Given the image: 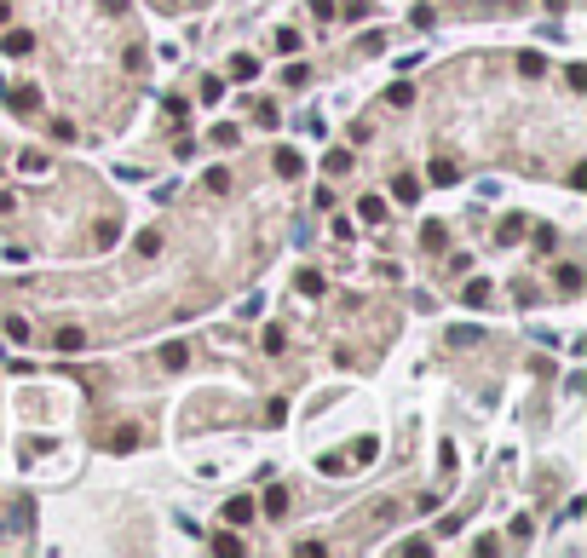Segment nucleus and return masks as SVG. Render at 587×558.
Here are the masks:
<instances>
[{
  "instance_id": "nucleus-1",
  "label": "nucleus",
  "mask_w": 587,
  "mask_h": 558,
  "mask_svg": "<svg viewBox=\"0 0 587 558\" xmlns=\"http://www.w3.org/2000/svg\"><path fill=\"white\" fill-rule=\"evenodd\" d=\"M0 52H6V58H29L35 52V29H6V35H0Z\"/></svg>"
},
{
  "instance_id": "nucleus-2",
  "label": "nucleus",
  "mask_w": 587,
  "mask_h": 558,
  "mask_svg": "<svg viewBox=\"0 0 587 558\" xmlns=\"http://www.w3.org/2000/svg\"><path fill=\"white\" fill-rule=\"evenodd\" d=\"M460 306H472V311H484V306H495V288H489L484 277H472L467 288H460Z\"/></svg>"
},
{
  "instance_id": "nucleus-3",
  "label": "nucleus",
  "mask_w": 587,
  "mask_h": 558,
  "mask_svg": "<svg viewBox=\"0 0 587 558\" xmlns=\"http://www.w3.org/2000/svg\"><path fill=\"white\" fill-rule=\"evenodd\" d=\"M254 512H260L254 495H231V501H225V524H254Z\"/></svg>"
},
{
  "instance_id": "nucleus-4",
  "label": "nucleus",
  "mask_w": 587,
  "mask_h": 558,
  "mask_svg": "<svg viewBox=\"0 0 587 558\" xmlns=\"http://www.w3.org/2000/svg\"><path fill=\"white\" fill-rule=\"evenodd\" d=\"M52 346H58V351H69V357H75V351H81V346H87V334H81V328H75V322H64V328H58V334H52Z\"/></svg>"
},
{
  "instance_id": "nucleus-5",
  "label": "nucleus",
  "mask_w": 587,
  "mask_h": 558,
  "mask_svg": "<svg viewBox=\"0 0 587 558\" xmlns=\"http://www.w3.org/2000/svg\"><path fill=\"white\" fill-rule=\"evenodd\" d=\"M553 282H559V293H581V265H553Z\"/></svg>"
},
{
  "instance_id": "nucleus-6",
  "label": "nucleus",
  "mask_w": 587,
  "mask_h": 558,
  "mask_svg": "<svg viewBox=\"0 0 587 558\" xmlns=\"http://www.w3.org/2000/svg\"><path fill=\"white\" fill-rule=\"evenodd\" d=\"M392 202H403V207H409V202H421V179L397 173V179H392Z\"/></svg>"
},
{
  "instance_id": "nucleus-7",
  "label": "nucleus",
  "mask_w": 587,
  "mask_h": 558,
  "mask_svg": "<svg viewBox=\"0 0 587 558\" xmlns=\"http://www.w3.org/2000/svg\"><path fill=\"white\" fill-rule=\"evenodd\" d=\"M271 161H277V173H282V179H300V173H306V161H300V150H277Z\"/></svg>"
},
{
  "instance_id": "nucleus-8",
  "label": "nucleus",
  "mask_w": 587,
  "mask_h": 558,
  "mask_svg": "<svg viewBox=\"0 0 587 558\" xmlns=\"http://www.w3.org/2000/svg\"><path fill=\"white\" fill-rule=\"evenodd\" d=\"M254 506H265L271 518H282V512H288V489L282 484H265V501H254Z\"/></svg>"
},
{
  "instance_id": "nucleus-9",
  "label": "nucleus",
  "mask_w": 587,
  "mask_h": 558,
  "mask_svg": "<svg viewBox=\"0 0 587 558\" xmlns=\"http://www.w3.org/2000/svg\"><path fill=\"white\" fill-rule=\"evenodd\" d=\"M518 236H524V213H507V219H501V231H495V242H501V248H513Z\"/></svg>"
},
{
  "instance_id": "nucleus-10",
  "label": "nucleus",
  "mask_w": 587,
  "mask_h": 558,
  "mask_svg": "<svg viewBox=\"0 0 587 558\" xmlns=\"http://www.w3.org/2000/svg\"><path fill=\"white\" fill-rule=\"evenodd\" d=\"M426 179H432V185H455V179H460V167H455L449 156H438V161L426 167Z\"/></svg>"
},
{
  "instance_id": "nucleus-11",
  "label": "nucleus",
  "mask_w": 587,
  "mask_h": 558,
  "mask_svg": "<svg viewBox=\"0 0 587 558\" xmlns=\"http://www.w3.org/2000/svg\"><path fill=\"white\" fill-rule=\"evenodd\" d=\"M254 75H260V58L254 52H236L231 58V81H254Z\"/></svg>"
},
{
  "instance_id": "nucleus-12",
  "label": "nucleus",
  "mask_w": 587,
  "mask_h": 558,
  "mask_svg": "<svg viewBox=\"0 0 587 558\" xmlns=\"http://www.w3.org/2000/svg\"><path fill=\"white\" fill-rule=\"evenodd\" d=\"M110 449H115V455L139 449V426H115V432H110Z\"/></svg>"
},
{
  "instance_id": "nucleus-13",
  "label": "nucleus",
  "mask_w": 587,
  "mask_h": 558,
  "mask_svg": "<svg viewBox=\"0 0 587 558\" xmlns=\"http://www.w3.org/2000/svg\"><path fill=\"white\" fill-rule=\"evenodd\" d=\"M133 253H139V260H156V253H161V231H139Z\"/></svg>"
},
{
  "instance_id": "nucleus-14",
  "label": "nucleus",
  "mask_w": 587,
  "mask_h": 558,
  "mask_svg": "<svg viewBox=\"0 0 587 558\" xmlns=\"http://www.w3.org/2000/svg\"><path fill=\"white\" fill-rule=\"evenodd\" d=\"M357 213H363V225H380V219H386V202H380V196H363Z\"/></svg>"
},
{
  "instance_id": "nucleus-15",
  "label": "nucleus",
  "mask_w": 587,
  "mask_h": 558,
  "mask_svg": "<svg viewBox=\"0 0 587 558\" xmlns=\"http://www.w3.org/2000/svg\"><path fill=\"white\" fill-rule=\"evenodd\" d=\"M443 242H449V231H443L438 219H426V225H421V248H432V253H438Z\"/></svg>"
},
{
  "instance_id": "nucleus-16",
  "label": "nucleus",
  "mask_w": 587,
  "mask_h": 558,
  "mask_svg": "<svg viewBox=\"0 0 587 558\" xmlns=\"http://www.w3.org/2000/svg\"><path fill=\"white\" fill-rule=\"evenodd\" d=\"M260 346H265V351H282V346H288V328H282V322H265V334H260Z\"/></svg>"
},
{
  "instance_id": "nucleus-17",
  "label": "nucleus",
  "mask_w": 587,
  "mask_h": 558,
  "mask_svg": "<svg viewBox=\"0 0 587 558\" xmlns=\"http://www.w3.org/2000/svg\"><path fill=\"white\" fill-rule=\"evenodd\" d=\"M386 104H392V110H409V104H414V87H409V81H397V87H386Z\"/></svg>"
},
{
  "instance_id": "nucleus-18",
  "label": "nucleus",
  "mask_w": 587,
  "mask_h": 558,
  "mask_svg": "<svg viewBox=\"0 0 587 558\" xmlns=\"http://www.w3.org/2000/svg\"><path fill=\"white\" fill-rule=\"evenodd\" d=\"M294 288H300L306 299H317V293H322V271H300V282H294Z\"/></svg>"
},
{
  "instance_id": "nucleus-19",
  "label": "nucleus",
  "mask_w": 587,
  "mask_h": 558,
  "mask_svg": "<svg viewBox=\"0 0 587 558\" xmlns=\"http://www.w3.org/2000/svg\"><path fill=\"white\" fill-rule=\"evenodd\" d=\"M12 110H40V87H18L12 93Z\"/></svg>"
},
{
  "instance_id": "nucleus-20",
  "label": "nucleus",
  "mask_w": 587,
  "mask_h": 558,
  "mask_svg": "<svg viewBox=\"0 0 587 558\" xmlns=\"http://www.w3.org/2000/svg\"><path fill=\"white\" fill-rule=\"evenodd\" d=\"M18 167H23V173H47V167H52V161H47V156H40V150H23V156H18Z\"/></svg>"
},
{
  "instance_id": "nucleus-21",
  "label": "nucleus",
  "mask_w": 587,
  "mask_h": 558,
  "mask_svg": "<svg viewBox=\"0 0 587 558\" xmlns=\"http://www.w3.org/2000/svg\"><path fill=\"white\" fill-rule=\"evenodd\" d=\"M161 363H167V368H185V363H190V351L173 339V346H161Z\"/></svg>"
},
{
  "instance_id": "nucleus-22",
  "label": "nucleus",
  "mask_w": 587,
  "mask_h": 558,
  "mask_svg": "<svg viewBox=\"0 0 587 558\" xmlns=\"http://www.w3.org/2000/svg\"><path fill=\"white\" fill-rule=\"evenodd\" d=\"M518 69L524 75H547V58H541V52H518Z\"/></svg>"
},
{
  "instance_id": "nucleus-23",
  "label": "nucleus",
  "mask_w": 587,
  "mask_h": 558,
  "mask_svg": "<svg viewBox=\"0 0 587 558\" xmlns=\"http://www.w3.org/2000/svg\"><path fill=\"white\" fill-rule=\"evenodd\" d=\"M322 167H328V173H351V167H357V161H351L346 150H328V161H322Z\"/></svg>"
},
{
  "instance_id": "nucleus-24",
  "label": "nucleus",
  "mask_w": 587,
  "mask_h": 558,
  "mask_svg": "<svg viewBox=\"0 0 587 558\" xmlns=\"http://www.w3.org/2000/svg\"><path fill=\"white\" fill-rule=\"evenodd\" d=\"M202 185H207V190H214V196H225V190H231V173H225V167H214V173H207Z\"/></svg>"
},
{
  "instance_id": "nucleus-25",
  "label": "nucleus",
  "mask_w": 587,
  "mask_h": 558,
  "mask_svg": "<svg viewBox=\"0 0 587 558\" xmlns=\"http://www.w3.org/2000/svg\"><path fill=\"white\" fill-rule=\"evenodd\" d=\"M167 121L185 127V121H190V104H185V98H167Z\"/></svg>"
},
{
  "instance_id": "nucleus-26",
  "label": "nucleus",
  "mask_w": 587,
  "mask_h": 558,
  "mask_svg": "<svg viewBox=\"0 0 587 558\" xmlns=\"http://www.w3.org/2000/svg\"><path fill=\"white\" fill-rule=\"evenodd\" d=\"M374 455H380V443H374V438H363V443H357V449H351V460H357V466H368V460H374Z\"/></svg>"
},
{
  "instance_id": "nucleus-27",
  "label": "nucleus",
  "mask_w": 587,
  "mask_h": 558,
  "mask_svg": "<svg viewBox=\"0 0 587 558\" xmlns=\"http://www.w3.org/2000/svg\"><path fill=\"white\" fill-rule=\"evenodd\" d=\"M202 98H207V104H219V98H225V81H219V75H207V81H202Z\"/></svg>"
},
{
  "instance_id": "nucleus-28",
  "label": "nucleus",
  "mask_w": 587,
  "mask_h": 558,
  "mask_svg": "<svg viewBox=\"0 0 587 558\" xmlns=\"http://www.w3.org/2000/svg\"><path fill=\"white\" fill-rule=\"evenodd\" d=\"M478 339H484L478 328H449V346H478Z\"/></svg>"
},
{
  "instance_id": "nucleus-29",
  "label": "nucleus",
  "mask_w": 587,
  "mask_h": 558,
  "mask_svg": "<svg viewBox=\"0 0 587 558\" xmlns=\"http://www.w3.org/2000/svg\"><path fill=\"white\" fill-rule=\"evenodd\" d=\"M52 139H58V144H69V139H75V121H69V115H58V121H52Z\"/></svg>"
},
{
  "instance_id": "nucleus-30",
  "label": "nucleus",
  "mask_w": 587,
  "mask_h": 558,
  "mask_svg": "<svg viewBox=\"0 0 587 558\" xmlns=\"http://www.w3.org/2000/svg\"><path fill=\"white\" fill-rule=\"evenodd\" d=\"M277 47L282 52H300V29H277Z\"/></svg>"
},
{
  "instance_id": "nucleus-31",
  "label": "nucleus",
  "mask_w": 587,
  "mask_h": 558,
  "mask_svg": "<svg viewBox=\"0 0 587 558\" xmlns=\"http://www.w3.org/2000/svg\"><path fill=\"white\" fill-rule=\"evenodd\" d=\"M93 236H98V248H110V242H115V219H98V231H93Z\"/></svg>"
},
{
  "instance_id": "nucleus-32",
  "label": "nucleus",
  "mask_w": 587,
  "mask_h": 558,
  "mask_svg": "<svg viewBox=\"0 0 587 558\" xmlns=\"http://www.w3.org/2000/svg\"><path fill=\"white\" fill-rule=\"evenodd\" d=\"M282 414H288V403H282V397H271V403H265V420H271V426H282Z\"/></svg>"
},
{
  "instance_id": "nucleus-33",
  "label": "nucleus",
  "mask_w": 587,
  "mask_h": 558,
  "mask_svg": "<svg viewBox=\"0 0 587 558\" xmlns=\"http://www.w3.org/2000/svg\"><path fill=\"white\" fill-rule=\"evenodd\" d=\"M311 18H322V23H328V18H334V0H311Z\"/></svg>"
},
{
  "instance_id": "nucleus-34",
  "label": "nucleus",
  "mask_w": 587,
  "mask_h": 558,
  "mask_svg": "<svg viewBox=\"0 0 587 558\" xmlns=\"http://www.w3.org/2000/svg\"><path fill=\"white\" fill-rule=\"evenodd\" d=\"M104 12L115 18V12H127V0H104Z\"/></svg>"
},
{
  "instance_id": "nucleus-35",
  "label": "nucleus",
  "mask_w": 587,
  "mask_h": 558,
  "mask_svg": "<svg viewBox=\"0 0 587 558\" xmlns=\"http://www.w3.org/2000/svg\"><path fill=\"white\" fill-rule=\"evenodd\" d=\"M6 18H12V0H0V23H6Z\"/></svg>"
}]
</instances>
